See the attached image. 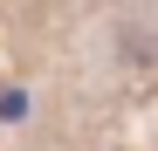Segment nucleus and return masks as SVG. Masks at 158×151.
I'll list each match as a JSON object with an SVG mask.
<instances>
[]
</instances>
